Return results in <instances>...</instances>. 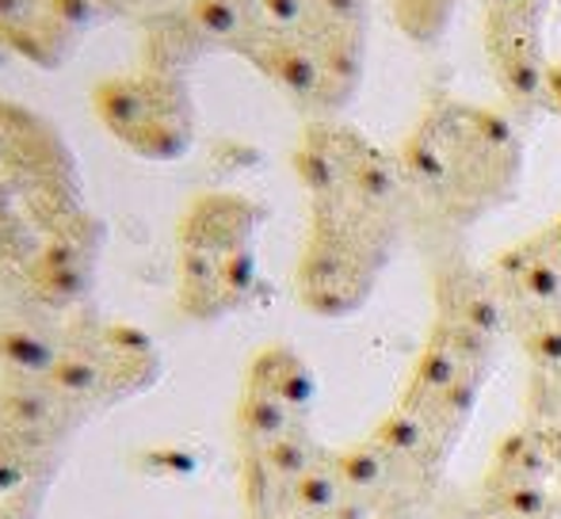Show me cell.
<instances>
[{"label": "cell", "instance_id": "obj_1", "mask_svg": "<svg viewBox=\"0 0 561 519\" xmlns=\"http://www.w3.org/2000/svg\"><path fill=\"white\" fill-rule=\"evenodd\" d=\"M347 493L375 519H413L416 508L432 497L439 477L409 466L375 439H363L333 454Z\"/></svg>", "mask_w": 561, "mask_h": 519}, {"label": "cell", "instance_id": "obj_2", "mask_svg": "<svg viewBox=\"0 0 561 519\" xmlns=\"http://www.w3.org/2000/svg\"><path fill=\"white\" fill-rule=\"evenodd\" d=\"M436 298H439V321L466 325L473 333L489 336V341H496L512 321L501 290L489 279H481V275L466 272V267H450V272L439 275Z\"/></svg>", "mask_w": 561, "mask_h": 519}, {"label": "cell", "instance_id": "obj_3", "mask_svg": "<svg viewBox=\"0 0 561 519\" xmlns=\"http://www.w3.org/2000/svg\"><path fill=\"white\" fill-rule=\"evenodd\" d=\"M558 485L516 482V477L485 474L478 485L470 512L473 516H508V519H558Z\"/></svg>", "mask_w": 561, "mask_h": 519}, {"label": "cell", "instance_id": "obj_4", "mask_svg": "<svg viewBox=\"0 0 561 519\" xmlns=\"http://www.w3.org/2000/svg\"><path fill=\"white\" fill-rule=\"evenodd\" d=\"M375 443H382L390 454H398V459H405L409 466L424 470V474L439 477V470H444V459L450 447L444 439L432 431V424L424 420L421 413H413V408L398 405L390 416H386L382 424L375 428Z\"/></svg>", "mask_w": 561, "mask_h": 519}, {"label": "cell", "instance_id": "obj_5", "mask_svg": "<svg viewBox=\"0 0 561 519\" xmlns=\"http://www.w3.org/2000/svg\"><path fill=\"white\" fill-rule=\"evenodd\" d=\"M249 390L272 393V397H279L283 405H287L295 416H302V420H306V413H310L313 397H318V382H313L310 367L287 348L260 351L256 364H252V371H249Z\"/></svg>", "mask_w": 561, "mask_h": 519}, {"label": "cell", "instance_id": "obj_6", "mask_svg": "<svg viewBox=\"0 0 561 519\" xmlns=\"http://www.w3.org/2000/svg\"><path fill=\"white\" fill-rule=\"evenodd\" d=\"M462 374H478V371H473V367L458 356L455 344L444 341V336L432 328V341L424 344L421 359H416L413 379H409V390H405V397H401V405H405V408L432 405V401L444 397V393L455 387ZM481 379H485V374H481Z\"/></svg>", "mask_w": 561, "mask_h": 519}, {"label": "cell", "instance_id": "obj_7", "mask_svg": "<svg viewBox=\"0 0 561 519\" xmlns=\"http://www.w3.org/2000/svg\"><path fill=\"white\" fill-rule=\"evenodd\" d=\"M508 313H531V310H554L561 305V249L550 238V230H542V253L527 264V272L516 282L501 290Z\"/></svg>", "mask_w": 561, "mask_h": 519}, {"label": "cell", "instance_id": "obj_8", "mask_svg": "<svg viewBox=\"0 0 561 519\" xmlns=\"http://www.w3.org/2000/svg\"><path fill=\"white\" fill-rule=\"evenodd\" d=\"M489 474L516 477V482H550V485H558L547 436H542L535 424H527V428H519V431H508V436L496 443L493 462H489Z\"/></svg>", "mask_w": 561, "mask_h": 519}, {"label": "cell", "instance_id": "obj_9", "mask_svg": "<svg viewBox=\"0 0 561 519\" xmlns=\"http://www.w3.org/2000/svg\"><path fill=\"white\" fill-rule=\"evenodd\" d=\"M287 500L295 512L310 516V519H325V516H336L344 505H352V493H347L344 477H340L333 454H325V459L318 462V466L310 470V474H302L295 485L287 489Z\"/></svg>", "mask_w": 561, "mask_h": 519}, {"label": "cell", "instance_id": "obj_10", "mask_svg": "<svg viewBox=\"0 0 561 519\" xmlns=\"http://www.w3.org/2000/svg\"><path fill=\"white\" fill-rule=\"evenodd\" d=\"M347 161L352 153H340L329 141L310 134V141L295 153V172L318 203H336V195L347 187Z\"/></svg>", "mask_w": 561, "mask_h": 519}, {"label": "cell", "instance_id": "obj_11", "mask_svg": "<svg viewBox=\"0 0 561 519\" xmlns=\"http://www.w3.org/2000/svg\"><path fill=\"white\" fill-rule=\"evenodd\" d=\"M321 459H325V451H321V447L310 439L306 424H302V428H295V431H287L283 439H275V443H267L264 451H256L260 474L275 477L283 489H290L298 477L310 474V470L318 466Z\"/></svg>", "mask_w": 561, "mask_h": 519}, {"label": "cell", "instance_id": "obj_12", "mask_svg": "<svg viewBox=\"0 0 561 519\" xmlns=\"http://www.w3.org/2000/svg\"><path fill=\"white\" fill-rule=\"evenodd\" d=\"M516 333L519 344H524L527 364H531V374L561 371V305L516 313Z\"/></svg>", "mask_w": 561, "mask_h": 519}, {"label": "cell", "instance_id": "obj_13", "mask_svg": "<svg viewBox=\"0 0 561 519\" xmlns=\"http://www.w3.org/2000/svg\"><path fill=\"white\" fill-rule=\"evenodd\" d=\"M302 416H295L287 405H283L279 397H272V393L264 390H249L241 401V428L244 436L256 443V451H264L267 443H275V439H283L287 431L302 428Z\"/></svg>", "mask_w": 561, "mask_h": 519}, {"label": "cell", "instance_id": "obj_14", "mask_svg": "<svg viewBox=\"0 0 561 519\" xmlns=\"http://www.w3.org/2000/svg\"><path fill=\"white\" fill-rule=\"evenodd\" d=\"M96 112H100V119H104L107 130L130 134V130L146 127L149 104H146V96H141L138 84H130V81H104L96 89Z\"/></svg>", "mask_w": 561, "mask_h": 519}, {"label": "cell", "instance_id": "obj_15", "mask_svg": "<svg viewBox=\"0 0 561 519\" xmlns=\"http://www.w3.org/2000/svg\"><path fill=\"white\" fill-rule=\"evenodd\" d=\"M272 73L290 96H313L325 81V66L302 46H279L272 54Z\"/></svg>", "mask_w": 561, "mask_h": 519}, {"label": "cell", "instance_id": "obj_16", "mask_svg": "<svg viewBox=\"0 0 561 519\" xmlns=\"http://www.w3.org/2000/svg\"><path fill=\"white\" fill-rule=\"evenodd\" d=\"M0 359L12 364L15 371H35V374H50V367L58 364L54 344L46 336L31 333V328H4L0 333Z\"/></svg>", "mask_w": 561, "mask_h": 519}, {"label": "cell", "instance_id": "obj_17", "mask_svg": "<svg viewBox=\"0 0 561 519\" xmlns=\"http://www.w3.org/2000/svg\"><path fill=\"white\" fill-rule=\"evenodd\" d=\"M496 81L516 104H535L547 92V66L535 54H519V58H496Z\"/></svg>", "mask_w": 561, "mask_h": 519}, {"label": "cell", "instance_id": "obj_18", "mask_svg": "<svg viewBox=\"0 0 561 519\" xmlns=\"http://www.w3.org/2000/svg\"><path fill=\"white\" fill-rule=\"evenodd\" d=\"M38 295L46 302H77V298L89 295V272L84 267H38L35 275Z\"/></svg>", "mask_w": 561, "mask_h": 519}, {"label": "cell", "instance_id": "obj_19", "mask_svg": "<svg viewBox=\"0 0 561 519\" xmlns=\"http://www.w3.org/2000/svg\"><path fill=\"white\" fill-rule=\"evenodd\" d=\"M50 387L61 393H92L100 387V367L84 356H61L58 364L50 367Z\"/></svg>", "mask_w": 561, "mask_h": 519}, {"label": "cell", "instance_id": "obj_20", "mask_svg": "<svg viewBox=\"0 0 561 519\" xmlns=\"http://www.w3.org/2000/svg\"><path fill=\"white\" fill-rule=\"evenodd\" d=\"M218 282H222V290L233 298L249 295V290L256 287V256H252V249H244V245L229 249L222 256V264H218Z\"/></svg>", "mask_w": 561, "mask_h": 519}, {"label": "cell", "instance_id": "obj_21", "mask_svg": "<svg viewBox=\"0 0 561 519\" xmlns=\"http://www.w3.org/2000/svg\"><path fill=\"white\" fill-rule=\"evenodd\" d=\"M527 405H531V424H561V371L531 374Z\"/></svg>", "mask_w": 561, "mask_h": 519}, {"label": "cell", "instance_id": "obj_22", "mask_svg": "<svg viewBox=\"0 0 561 519\" xmlns=\"http://www.w3.org/2000/svg\"><path fill=\"white\" fill-rule=\"evenodd\" d=\"M192 20L199 23L207 35H233L241 27V12H237L233 0H192Z\"/></svg>", "mask_w": 561, "mask_h": 519}, {"label": "cell", "instance_id": "obj_23", "mask_svg": "<svg viewBox=\"0 0 561 519\" xmlns=\"http://www.w3.org/2000/svg\"><path fill=\"white\" fill-rule=\"evenodd\" d=\"M0 38H4L15 54H23L27 61H35V66H43V69L54 66V58L46 54L50 46H46V38L38 35V31L23 27V23H0Z\"/></svg>", "mask_w": 561, "mask_h": 519}, {"label": "cell", "instance_id": "obj_24", "mask_svg": "<svg viewBox=\"0 0 561 519\" xmlns=\"http://www.w3.org/2000/svg\"><path fill=\"white\" fill-rule=\"evenodd\" d=\"M4 413L12 416L15 424H23V428H35V424H43L46 416H50V397H43V393H31V390L8 393Z\"/></svg>", "mask_w": 561, "mask_h": 519}, {"label": "cell", "instance_id": "obj_25", "mask_svg": "<svg viewBox=\"0 0 561 519\" xmlns=\"http://www.w3.org/2000/svg\"><path fill=\"white\" fill-rule=\"evenodd\" d=\"M218 264H222V260H215L210 249L192 245L184 253V279L192 282V287H207V282L218 279Z\"/></svg>", "mask_w": 561, "mask_h": 519}, {"label": "cell", "instance_id": "obj_26", "mask_svg": "<svg viewBox=\"0 0 561 519\" xmlns=\"http://www.w3.org/2000/svg\"><path fill=\"white\" fill-rule=\"evenodd\" d=\"M107 344H112L115 351H123V356H149L153 351V341H149L146 328L138 325H107Z\"/></svg>", "mask_w": 561, "mask_h": 519}, {"label": "cell", "instance_id": "obj_27", "mask_svg": "<svg viewBox=\"0 0 561 519\" xmlns=\"http://www.w3.org/2000/svg\"><path fill=\"white\" fill-rule=\"evenodd\" d=\"M46 4H50V12L58 15L61 23H69V27H84V23H92V15H96L92 0H46Z\"/></svg>", "mask_w": 561, "mask_h": 519}, {"label": "cell", "instance_id": "obj_28", "mask_svg": "<svg viewBox=\"0 0 561 519\" xmlns=\"http://www.w3.org/2000/svg\"><path fill=\"white\" fill-rule=\"evenodd\" d=\"M38 267H81V249L73 245V241H50V245L43 249V260H38Z\"/></svg>", "mask_w": 561, "mask_h": 519}, {"label": "cell", "instance_id": "obj_29", "mask_svg": "<svg viewBox=\"0 0 561 519\" xmlns=\"http://www.w3.org/2000/svg\"><path fill=\"white\" fill-rule=\"evenodd\" d=\"M23 477H27V470H23V459H15L12 451H0V497H4V493L20 489Z\"/></svg>", "mask_w": 561, "mask_h": 519}, {"label": "cell", "instance_id": "obj_30", "mask_svg": "<svg viewBox=\"0 0 561 519\" xmlns=\"http://www.w3.org/2000/svg\"><path fill=\"white\" fill-rule=\"evenodd\" d=\"M329 77H333V81H355V77H359V54L344 50V46L333 50L329 54Z\"/></svg>", "mask_w": 561, "mask_h": 519}, {"label": "cell", "instance_id": "obj_31", "mask_svg": "<svg viewBox=\"0 0 561 519\" xmlns=\"http://www.w3.org/2000/svg\"><path fill=\"white\" fill-rule=\"evenodd\" d=\"M260 4H264V12L272 15L275 23H283V27L302 20V0H260Z\"/></svg>", "mask_w": 561, "mask_h": 519}, {"label": "cell", "instance_id": "obj_32", "mask_svg": "<svg viewBox=\"0 0 561 519\" xmlns=\"http://www.w3.org/2000/svg\"><path fill=\"white\" fill-rule=\"evenodd\" d=\"M325 4L329 15H336V20H352V15H359V0H321Z\"/></svg>", "mask_w": 561, "mask_h": 519}, {"label": "cell", "instance_id": "obj_33", "mask_svg": "<svg viewBox=\"0 0 561 519\" xmlns=\"http://www.w3.org/2000/svg\"><path fill=\"white\" fill-rule=\"evenodd\" d=\"M542 96L550 100V107L561 100V66H547V92Z\"/></svg>", "mask_w": 561, "mask_h": 519}, {"label": "cell", "instance_id": "obj_34", "mask_svg": "<svg viewBox=\"0 0 561 519\" xmlns=\"http://www.w3.org/2000/svg\"><path fill=\"white\" fill-rule=\"evenodd\" d=\"M23 12V0H0V20H15Z\"/></svg>", "mask_w": 561, "mask_h": 519}, {"label": "cell", "instance_id": "obj_35", "mask_svg": "<svg viewBox=\"0 0 561 519\" xmlns=\"http://www.w3.org/2000/svg\"><path fill=\"white\" fill-rule=\"evenodd\" d=\"M550 238H554V241H558V249H561V218H558L554 226H550Z\"/></svg>", "mask_w": 561, "mask_h": 519}, {"label": "cell", "instance_id": "obj_36", "mask_svg": "<svg viewBox=\"0 0 561 519\" xmlns=\"http://www.w3.org/2000/svg\"><path fill=\"white\" fill-rule=\"evenodd\" d=\"M473 519H508V516H473Z\"/></svg>", "mask_w": 561, "mask_h": 519}, {"label": "cell", "instance_id": "obj_37", "mask_svg": "<svg viewBox=\"0 0 561 519\" xmlns=\"http://www.w3.org/2000/svg\"><path fill=\"white\" fill-rule=\"evenodd\" d=\"M554 112H558V115H561V100H558V104H554Z\"/></svg>", "mask_w": 561, "mask_h": 519}, {"label": "cell", "instance_id": "obj_38", "mask_svg": "<svg viewBox=\"0 0 561 519\" xmlns=\"http://www.w3.org/2000/svg\"><path fill=\"white\" fill-rule=\"evenodd\" d=\"M496 4H512V0H496Z\"/></svg>", "mask_w": 561, "mask_h": 519}, {"label": "cell", "instance_id": "obj_39", "mask_svg": "<svg viewBox=\"0 0 561 519\" xmlns=\"http://www.w3.org/2000/svg\"><path fill=\"white\" fill-rule=\"evenodd\" d=\"M558 500H561V482H558Z\"/></svg>", "mask_w": 561, "mask_h": 519}]
</instances>
